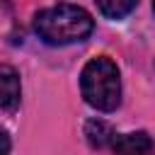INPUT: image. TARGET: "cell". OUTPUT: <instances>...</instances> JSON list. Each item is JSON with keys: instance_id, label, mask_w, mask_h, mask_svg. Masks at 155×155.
Returning <instances> with one entry per match:
<instances>
[{"instance_id": "obj_4", "label": "cell", "mask_w": 155, "mask_h": 155, "mask_svg": "<svg viewBox=\"0 0 155 155\" xmlns=\"http://www.w3.org/2000/svg\"><path fill=\"white\" fill-rule=\"evenodd\" d=\"M0 90H2V97H0L2 109L12 111L19 104V75L15 73V68H10V65L0 68Z\"/></svg>"}, {"instance_id": "obj_6", "label": "cell", "mask_w": 155, "mask_h": 155, "mask_svg": "<svg viewBox=\"0 0 155 155\" xmlns=\"http://www.w3.org/2000/svg\"><path fill=\"white\" fill-rule=\"evenodd\" d=\"M99 12L109 19H121L126 15L133 12V7L138 5V0H94Z\"/></svg>"}, {"instance_id": "obj_3", "label": "cell", "mask_w": 155, "mask_h": 155, "mask_svg": "<svg viewBox=\"0 0 155 155\" xmlns=\"http://www.w3.org/2000/svg\"><path fill=\"white\" fill-rule=\"evenodd\" d=\"M111 148L116 155H148L153 150V140L145 131L133 133H116L111 140Z\"/></svg>"}, {"instance_id": "obj_2", "label": "cell", "mask_w": 155, "mask_h": 155, "mask_svg": "<svg viewBox=\"0 0 155 155\" xmlns=\"http://www.w3.org/2000/svg\"><path fill=\"white\" fill-rule=\"evenodd\" d=\"M80 90L90 107L97 111H114L121 104V75L111 58L94 56L80 73Z\"/></svg>"}, {"instance_id": "obj_5", "label": "cell", "mask_w": 155, "mask_h": 155, "mask_svg": "<svg viewBox=\"0 0 155 155\" xmlns=\"http://www.w3.org/2000/svg\"><path fill=\"white\" fill-rule=\"evenodd\" d=\"M85 136H87V143H90L92 148H102V145L111 143L116 133H114V128H111L107 121H102V119H90V121L85 124Z\"/></svg>"}, {"instance_id": "obj_1", "label": "cell", "mask_w": 155, "mask_h": 155, "mask_svg": "<svg viewBox=\"0 0 155 155\" xmlns=\"http://www.w3.org/2000/svg\"><path fill=\"white\" fill-rule=\"evenodd\" d=\"M94 29V19L87 10L78 5H53L34 15V31L44 44L51 46H68L85 41Z\"/></svg>"}, {"instance_id": "obj_7", "label": "cell", "mask_w": 155, "mask_h": 155, "mask_svg": "<svg viewBox=\"0 0 155 155\" xmlns=\"http://www.w3.org/2000/svg\"><path fill=\"white\" fill-rule=\"evenodd\" d=\"M153 12H155V0H153Z\"/></svg>"}]
</instances>
